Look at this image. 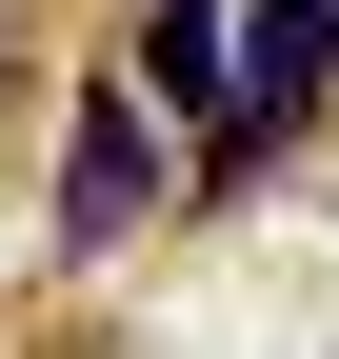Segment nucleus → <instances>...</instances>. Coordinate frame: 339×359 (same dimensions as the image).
<instances>
[{"label": "nucleus", "mask_w": 339, "mask_h": 359, "mask_svg": "<svg viewBox=\"0 0 339 359\" xmlns=\"http://www.w3.org/2000/svg\"><path fill=\"white\" fill-rule=\"evenodd\" d=\"M160 200H180V160H160L140 80H100V100H80V140H60V240H80V259H120Z\"/></svg>", "instance_id": "obj_1"}, {"label": "nucleus", "mask_w": 339, "mask_h": 359, "mask_svg": "<svg viewBox=\"0 0 339 359\" xmlns=\"http://www.w3.org/2000/svg\"><path fill=\"white\" fill-rule=\"evenodd\" d=\"M319 60H339V0H240V80H220V180H260V160H279V120L319 100Z\"/></svg>", "instance_id": "obj_2"}, {"label": "nucleus", "mask_w": 339, "mask_h": 359, "mask_svg": "<svg viewBox=\"0 0 339 359\" xmlns=\"http://www.w3.org/2000/svg\"><path fill=\"white\" fill-rule=\"evenodd\" d=\"M220 0H160V20H140V100H200V120H220Z\"/></svg>", "instance_id": "obj_3"}, {"label": "nucleus", "mask_w": 339, "mask_h": 359, "mask_svg": "<svg viewBox=\"0 0 339 359\" xmlns=\"http://www.w3.org/2000/svg\"><path fill=\"white\" fill-rule=\"evenodd\" d=\"M0 60H20V0H0Z\"/></svg>", "instance_id": "obj_4"}]
</instances>
